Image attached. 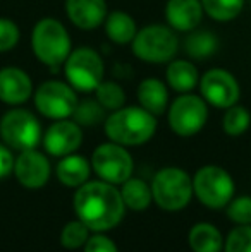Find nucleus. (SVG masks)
I'll use <instances>...</instances> for the list:
<instances>
[{"label":"nucleus","instance_id":"bb28decb","mask_svg":"<svg viewBox=\"0 0 251 252\" xmlns=\"http://www.w3.org/2000/svg\"><path fill=\"white\" fill-rule=\"evenodd\" d=\"M251 124L250 112L241 105H232L225 108L224 119H222V127H224L225 134L229 136H241L248 130Z\"/></svg>","mask_w":251,"mask_h":252},{"label":"nucleus","instance_id":"a211bd4d","mask_svg":"<svg viewBox=\"0 0 251 252\" xmlns=\"http://www.w3.org/2000/svg\"><path fill=\"white\" fill-rule=\"evenodd\" d=\"M138 101H140V106H143L146 112L153 113L155 117L162 115L169 105L167 86L155 77L143 79L138 86Z\"/></svg>","mask_w":251,"mask_h":252},{"label":"nucleus","instance_id":"412c9836","mask_svg":"<svg viewBox=\"0 0 251 252\" xmlns=\"http://www.w3.org/2000/svg\"><path fill=\"white\" fill-rule=\"evenodd\" d=\"M90 163L86 158L77 155L62 156V159L57 163V177L59 180L67 187H81L90 177Z\"/></svg>","mask_w":251,"mask_h":252},{"label":"nucleus","instance_id":"f257e3e1","mask_svg":"<svg viewBox=\"0 0 251 252\" xmlns=\"http://www.w3.org/2000/svg\"><path fill=\"white\" fill-rule=\"evenodd\" d=\"M121 190L108 182H84L74 196V209L84 225L93 232H105L124 216Z\"/></svg>","mask_w":251,"mask_h":252},{"label":"nucleus","instance_id":"5701e85b","mask_svg":"<svg viewBox=\"0 0 251 252\" xmlns=\"http://www.w3.org/2000/svg\"><path fill=\"white\" fill-rule=\"evenodd\" d=\"M218 48V40L212 31H189L184 41L186 53L194 60H205L212 57Z\"/></svg>","mask_w":251,"mask_h":252},{"label":"nucleus","instance_id":"cd10ccee","mask_svg":"<svg viewBox=\"0 0 251 252\" xmlns=\"http://www.w3.org/2000/svg\"><path fill=\"white\" fill-rule=\"evenodd\" d=\"M72 117H74V122L79 124V126L93 127L105 119V108L97 101V98L95 100L77 101Z\"/></svg>","mask_w":251,"mask_h":252},{"label":"nucleus","instance_id":"ddd939ff","mask_svg":"<svg viewBox=\"0 0 251 252\" xmlns=\"http://www.w3.org/2000/svg\"><path fill=\"white\" fill-rule=\"evenodd\" d=\"M83 143V130L74 120H55L43 134V146L52 156L72 155Z\"/></svg>","mask_w":251,"mask_h":252},{"label":"nucleus","instance_id":"6e6552de","mask_svg":"<svg viewBox=\"0 0 251 252\" xmlns=\"http://www.w3.org/2000/svg\"><path fill=\"white\" fill-rule=\"evenodd\" d=\"M193 190L201 204L208 208H224L234 196L232 177L220 166H203L196 172L193 179Z\"/></svg>","mask_w":251,"mask_h":252},{"label":"nucleus","instance_id":"20e7f679","mask_svg":"<svg viewBox=\"0 0 251 252\" xmlns=\"http://www.w3.org/2000/svg\"><path fill=\"white\" fill-rule=\"evenodd\" d=\"M131 47L134 55L143 62L169 63L178 55L179 38L169 24H148L138 30Z\"/></svg>","mask_w":251,"mask_h":252},{"label":"nucleus","instance_id":"39448f33","mask_svg":"<svg viewBox=\"0 0 251 252\" xmlns=\"http://www.w3.org/2000/svg\"><path fill=\"white\" fill-rule=\"evenodd\" d=\"M105 63L93 48L81 47L69 53L64 62V76L67 83L81 93H91L104 81Z\"/></svg>","mask_w":251,"mask_h":252},{"label":"nucleus","instance_id":"4be33fe9","mask_svg":"<svg viewBox=\"0 0 251 252\" xmlns=\"http://www.w3.org/2000/svg\"><path fill=\"white\" fill-rule=\"evenodd\" d=\"M189 247L194 252H220L224 240L222 233L210 223H198L189 232Z\"/></svg>","mask_w":251,"mask_h":252},{"label":"nucleus","instance_id":"423d86ee","mask_svg":"<svg viewBox=\"0 0 251 252\" xmlns=\"http://www.w3.org/2000/svg\"><path fill=\"white\" fill-rule=\"evenodd\" d=\"M153 199L160 208L167 211L182 209L191 201L193 196V180L181 168L169 166L153 177L151 184Z\"/></svg>","mask_w":251,"mask_h":252},{"label":"nucleus","instance_id":"72a5a7b5","mask_svg":"<svg viewBox=\"0 0 251 252\" xmlns=\"http://www.w3.org/2000/svg\"><path fill=\"white\" fill-rule=\"evenodd\" d=\"M14 163L16 161H14V156H12V153H10V150L0 144V179H3V177H7L12 172Z\"/></svg>","mask_w":251,"mask_h":252},{"label":"nucleus","instance_id":"aec40b11","mask_svg":"<svg viewBox=\"0 0 251 252\" xmlns=\"http://www.w3.org/2000/svg\"><path fill=\"white\" fill-rule=\"evenodd\" d=\"M104 24H105V34L115 45L131 43L138 33L136 21L133 19L131 14L124 12V10H112V12H108Z\"/></svg>","mask_w":251,"mask_h":252},{"label":"nucleus","instance_id":"473e14b6","mask_svg":"<svg viewBox=\"0 0 251 252\" xmlns=\"http://www.w3.org/2000/svg\"><path fill=\"white\" fill-rule=\"evenodd\" d=\"M84 252H119L115 244L104 235H95L84 244Z\"/></svg>","mask_w":251,"mask_h":252},{"label":"nucleus","instance_id":"dca6fc26","mask_svg":"<svg viewBox=\"0 0 251 252\" xmlns=\"http://www.w3.org/2000/svg\"><path fill=\"white\" fill-rule=\"evenodd\" d=\"M33 94V81L19 67L0 69V101L5 105H23Z\"/></svg>","mask_w":251,"mask_h":252},{"label":"nucleus","instance_id":"2f4dec72","mask_svg":"<svg viewBox=\"0 0 251 252\" xmlns=\"http://www.w3.org/2000/svg\"><path fill=\"white\" fill-rule=\"evenodd\" d=\"M227 215L232 221L239 223V225H250L251 223V197L243 196V197H238V199L231 201Z\"/></svg>","mask_w":251,"mask_h":252},{"label":"nucleus","instance_id":"c756f323","mask_svg":"<svg viewBox=\"0 0 251 252\" xmlns=\"http://www.w3.org/2000/svg\"><path fill=\"white\" fill-rule=\"evenodd\" d=\"M225 252H251V226L239 225L229 233L224 244Z\"/></svg>","mask_w":251,"mask_h":252},{"label":"nucleus","instance_id":"393cba45","mask_svg":"<svg viewBox=\"0 0 251 252\" xmlns=\"http://www.w3.org/2000/svg\"><path fill=\"white\" fill-rule=\"evenodd\" d=\"M203 12L218 23H229L241 14L245 0H201Z\"/></svg>","mask_w":251,"mask_h":252},{"label":"nucleus","instance_id":"2eb2a0df","mask_svg":"<svg viewBox=\"0 0 251 252\" xmlns=\"http://www.w3.org/2000/svg\"><path fill=\"white\" fill-rule=\"evenodd\" d=\"M64 7L67 19L83 31L97 30L108 14L105 0H66Z\"/></svg>","mask_w":251,"mask_h":252},{"label":"nucleus","instance_id":"a878e982","mask_svg":"<svg viewBox=\"0 0 251 252\" xmlns=\"http://www.w3.org/2000/svg\"><path fill=\"white\" fill-rule=\"evenodd\" d=\"M95 98L105 110H119L126 103V93L121 84L114 81H102L95 90Z\"/></svg>","mask_w":251,"mask_h":252},{"label":"nucleus","instance_id":"6ab92c4d","mask_svg":"<svg viewBox=\"0 0 251 252\" xmlns=\"http://www.w3.org/2000/svg\"><path fill=\"white\" fill-rule=\"evenodd\" d=\"M165 79L172 90L181 94L193 91L200 83L196 65L184 59H174L169 62L167 70H165Z\"/></svg>","mask_w":251,"mask_h":252},{"label":"nucleus","instance_id":"f03ea898","mask_svg":"<svg viewBox=\"0 0 251 252\" xmlns=\"http://www.w3.org/2000/svg\"><path fill=\"white\" fill-rule=\"evenodd\" d=\"M157 119L143 106H122L105 119V134L121 146H140L153 137Z\"/></svg>","mask_w":251,"mask_h":252},{"label":"nucleus","instance_id":"7c9ffc66","mask_svg":"<svg viewBox=\"0 0 251 252\" xmlns=\"http://www.w3.org/2000/svg\"><path fill=\"white\" fill-rule=\"evenodd\" d=\"M21 38V31L14 21L7 17H0V53L9 52L14 47H17Z\"/></svg>","mask_w":251,"mask_h":252},{"label":"nucleus","instance_id":"4468645a","mask_svg":"<svg viewBox=\"0 0 251 252\" xmlns=\"http://www.w3.org/2000/svg\"><path fill=\"white\" fill-rule=\"evenodd\" d=\"M14 172L21 186L26 189H40L50 177V163L36 150L21 151L14 163Z\"/></svg>","mask_w":251,"mask_h":252},{"label":"nucleus","instance_id":"9b49d317","mask_svg":"<svg viewBox=\"0 0 251 252\" xmlns=\"http://www.w3.org/2000/svg\"><path fill=\"white\" fill-rule=\"evenodd\" d=\"M91 166L105 182L124 184L133 173V158L121 144L105 143L93 151Z\"/></svg>","mask_w":251,"mask_h":252},{"label":"nucleus","instance_id":"c85d7f7f","mask_svg":"<svg viewBox=\"0 0 251 252\" xmlns=\"http://www.w3.org/2000/svg\"><path fill=\"white\" fill-rule=\"evenodd\" d=\"M88 226L84 225L81 220L77 221H71L64 226L61 233V242L66 249H77V247H83L88 242Z\"/></svg>","mask_w":251,"mask_h":252},{"label":"nucleus","instance_id":"f8f14e48","mask_svg":"<svg viewBox=\"0 0 251 252\" xmlns=\"http://www.w3.org/2000/svg\"><path fill=\"white\" fill-rule=\"evenodd\" d=\"M200 93L207 103L215 108H229L236 105L241 94V88L234 76L225 69H210L200 77Z\"/></svg>","mask_w":251,"mask_h":252},{"label":"nucleus","instance_id":"9d476101","mask_svg":"<svg viewBox=\"0 0 251 252\" xmlns=\"http://www.w3.org/2000/svg\"><path fill=\"white\" fill-rule=\"evenodd\" d=\"M208 120V106L201 96L182 93L169 108V126L178 136L189 137L198 134Z\"/></svg>","mask_w":251,"mask_h":252},{"label":"nucleus","instance_id":"1a4fd4ad","mask_svg":"<svg viewBox=\"0 0 251 252\" xmlns=\"http://www.w3.org/2000/svg\"><path fill=\"white\" fill-rule=\"evenodd\" d=\"M77 105L76 90L69 83L50 79L35 91V106L43 117L52 120L69 119Z\"/></svg>","mask_w":251,"mask_h":252},{"label":"nucleus","instance_id":"0eeeda50","mask_svg":"<svg viewBox=\"0 0 251 252\" xmlns=\"http://www.w3.org/2000/svg\"><path fill=\"white\" fill-rule=\"evenodd\" d=\"M0 137L12 150H35L41 141V126L31 112L14 108L0 119Z\"/></svg>","mask_w":251,"mask_h":252},{"label":"nucleus","instance_id":"f3484780","mask_svg":"<svg viewBox=\"0 0 251 252\" xmlns=\"http://www.w3.org/2000/svg\"><path fill=\"white\" fill-rule=\"evenodd\" d=\"M203 14L201 0H167L165 3V21L179 33L196 30Z\"/></svg>","mask_w":251,"mask_h":252},{"label":"nucleus","instance_id":"7ed1b4c3","mask_svg":"<svg viewBox=\"0 0 251 252\" xmlns=\"http://www.w3.org/2000/svg\"><path fill=\"white\" fill-rule=\"evenodd\" d=\"M31 48L38 62L50 69L64 65L69 53L72 52V41L66 26L54 17L40 19L31 33Z\"/></svg>","mask_w":251,"mask_h":252},{"label":"nucleus","instance_id":"b1692460","mask_svg":"<svg viewBox=\"0 0 251 252\" xmlns=\"http://www.w3.org/2000/svg\"><path fill=\"white\" fill-rule=\"evenodd\" d=\"M121 196L127 208L134 209V211H141V209L148 208L153 199L151 187H148L140 179H127L121 189Z\"/></svg>","mask_w":251,"mask_h":252}]
</instances>
